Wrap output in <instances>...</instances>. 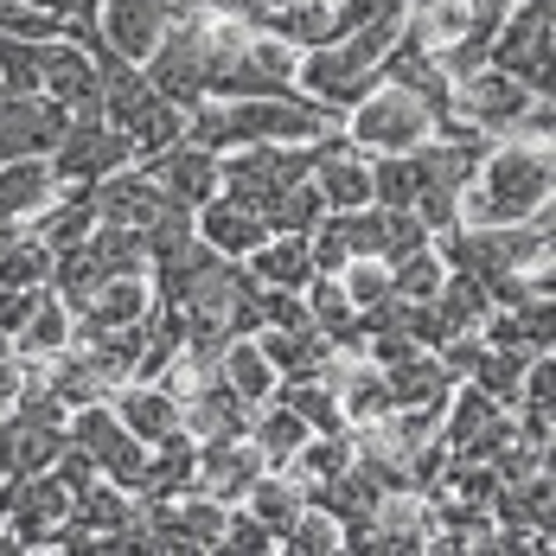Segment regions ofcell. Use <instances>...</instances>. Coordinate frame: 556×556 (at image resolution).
I'll list each match as a JSON object with an SVG mask.
<instances>
[{
    "mask_svg": "<svg viewBox=\"0 0 556 556\" xmlns=\"http://www.w3.org/2000/svg\"><path fill=\"white\" fill-rule=\"evenodd\" d=\"M442 281H447V263L435 256V243H422L416 256L390 263V294H396V301H429Z\"/></svg>",
    "mask_w": 556,
    "mask_h": 556,
    "instance_id": "cell-29",
    "label": "cell"
},
{
    "mask_svg": "<svg viewBox=\"0 0 556 556\" xmlns=\"http://www.w3.org/2000/svg\"><path fill=\"white\" fill-rule=\"evenodd\" d=\"M135 167L148 173L173 205H205V199L218 192V154L199 148V141H173V148L148 154V161H135Z\"/></svg>",
    "mask_w": 556,
    "mask_h": 556,
    "instance_id": "cell-9",
    "label": "cell"
},
{
    "mask_svg": "<svg viewBox=\"0 0 556 556\" xmlns=\"http://www.w3.org/2000/svg\"><path fill=\"white\" fill-rule=\"evenodd\" d=\"M263 327H276V333H301V327H314L301 288H263Z\"/></svg>",
    "mask_w": 556,
    "mask_h": 556,
    "instance_id": "cell-37",
    "label": "cell"
},
{
    "mask_svg": "<svg viewBox=\"0 0 556 556\" xmlns=\"http://www.w3.org/2000/svg\"><path fill=\"white\" fill-rule=\"evenodd\" d=\"M237 505H250V511H256V518H263V525H269V531L281 538V531L294 525V511L307 505V493H301L288 473H276V467H269V473H263V480H256V486H250V493H243Z\"/></svg>",
    "mask_w": 556,
    "mask_h": 556,
    "instance_id": "cell-25",
    "label": "cell"
},
{
    "mask_svg": "<svg viewBox=\"0 0 556 556\" xmlns=\"http://www.w3.org/2000/svg\"><path fill=\"white\" fill-rule=\"evenodd\" d=\"M243 269L263 281V288H307V281H314L307 237H294V230H269V237L243 256Z\"/></svg>",
    "mask_w": 556,
    "mask_h": 556,
    "instance_id": "cell-16",
    "label": "cell"
},
{
    "mask_svg": "<svg viewBox=\"0 0 556 556\" xmlns=\"http://www.w3.org/2000/svg\"><path fill=\"white\" fill-rule=\"evenodd\" d=\"M269 473L263 447L250 435H218V442H199V473H192V493H212V500L237 505L256 480Z\"/></svg>",
    "mask_w": 556,
    "mask_h": 556,
    "instance_id": "cell-8",
    "label": "cell"
},
{
    "mask_svg": "<svg viewBox=\"0 0 556 556\" xmlns=\"http://www.w3.org/2000/svg\"><path fill=\"white\" fill-rule=\"evenodd\" d=\"M71 442L90 447V460L103 467V480L115 486H128L135 493V480H141V460H148V442H135V429L115 416V403H84V409H71Z\"/></svg>",
    "mask_w": 556,
    "mask_h": 556,
    "instance_id": "cell-6",
    "label": "cell"
},
{
    "mask_svg": "<svg viewBox=\"0 0 556 556\" xmlns=\"http://www.w3.org/2000/svg\"><path fill=\"white\" fill-rule=\"evenodd\" d=\"M0 84H7L13 97L39 90V58H33V39H13V33H0Z\"/></svg>",
    "mask_w": 556,
    "mask_h": 556,
    "instance_id": "cell-34",
    "label": "cell"
},
{
    "mask_svg": "<svg viewBox=\"0 0 556 556\" xmlns=\"http://www.w3.org/2000/svg\"><path fill=\"white\" fill-rule=\"evenodd\" d=\"M0 33H13V39H71V20H64V13H39V7L0 0Z\"/></svg>",
    "mask_w": 556,
    "mask_h": 556,
    "instance_id": "cell-33",
    "label": "cell"
},
{
    "mask_svg": "<svg viewBox=\"0 0 556 556\" xmlns=\"http://www.w3.org/2000/svg\"><path fill=\"white\" fill-rule=\"evenodd\" d=\"M486 511H493V525H500V531H531V538L556 544V486H551V467H538V473H525V480H505Z\"/></svg>",
    "mask_w": 556,
    "mask_h": 556,
    "instance_id": "cell-10",
    "label": "cell"
},
{
    "mask_svg": "<svg viewBox=\"0 0 556 556\" xmlns=\"http://www.w3.org/2000/svg\"><path fill=\"white\" fill-rule=\"evenodd\" d=\"M307 435H314V429H307L288 403H276V396H269V403H256V416H250V442L263 447V460H269V467H288V460H294V447L307 442Z\"/></svg>",
    "mask_w": 556,
    "mask_h": 556,
    "instance_id": "cell-21",
    "label": "cell"
},
{
    "mask_svg": "<svg viewBox=\"0 0 556 556\" xmlns=\"http://www.w3.org/2000/svg\"><path fill=\"white\" fill-rule=\"evenodd\" d=\"M276 551L281 556H327V551H339V518L333 511H320V505H301L294 525L276 538Z\"/></svg>",
    "mask_w": 556,
    "mask_h": 556,
    "instance_id": "cell-28",
    "label": "cell"
},
{
    "mask_svg": "<svg viewBox=\"0 0 556 556\" xmlns=\"http://www.w3.org/2000/svg\"><path fill=\"white\" fill-rule=\"evenodd\" d=\"M416 199H422V167H416V148H409V154H371V205L416 212Z\"/></svg>",
    "mask_w": 556,
    "mask_h": 556,
    "instance_id": "cell-23",
    "label": "cell"
},
{
    "mask_svg": "<svg viewBox=\"0 0 556 556\" xmlns=\"http://www.w3.org/2000/svg\"><path fill=\"white\" fill-rule=\"evenodd\" d=\"M115 416L135 429V442H173V435H186V422H179V396L167 384H154V378H128V384L110 396Z\"/></svg>",
    "mask_w": 556,
    "mask_h": 556,
    "instance_id": "cell-12",
    "label": "cell"
},
{
    "mask_svg": "<svg viewBox=\"0 0 556 556\" xmlns=\"http://www.w3.org/2000/svg\"><path fill=\"white\" fill-rule=\"evenodd\" d=\"M77 339V314L58 301L52 288L39 294V307H33V320L20 327V339H13V352H26V358H52V352H64Z\"/></svg>",
    "mask_w": 556,
    "mask_h": 556,
    "instance_id": "cell-22",
    "label": "cell"
},
{
    "mask_svg": "<svg viewBox=\"0 0 556 556\" xmlns=\"http://www.w3.org/2000/svg\"><path fill=\"white\" fill-rule=\"evenodd\" d=\"M218 551H224V556H269V551H276V531H269V525H263L250 505H230V511H224Z\"/></svg>",
    "mask_w": 556,
    "mask_h": 556,
    "instance_id": "cell-30",
    "label": "cell"
},
{
    "mask_svg": "<svg viewBox=\"0 0 556 556\" xmlns=\"http://www.w3.org/2000/svg\"><path fill=\"white\" fill-rule=\"evenodd\" d=\"M256 33L281 39L288 52H314V46H333V0H269Z\"/></svg>",
    "mask_w": 556,
    "mask_h": 556,
    "instance_id": "cell-15",
    "label": "cell"
},
{
    "mask_svg": "<svg viewBox=\"0 0 556 556\" xmlns=\"http://www.w3.org/2000/svg\"><path fill=\"white\" fill-rule=\"evenodd\" d=\"M551 135H500L460 192V224H525L551 212Z\"/></svg>",
    "mask_w": 556,
    "mask_h": 556,
    "instance_id": "cell-1",
    "label": "cell"
},
{
    "mask_svg": "<svg viewBox=\"0 0 556 556\" xmlns=\"http://www.w3.org/2000/svg\"><path fill=\"white\" fill-rule=\"evenodd\" d=\"M422 243H429V224L416 218V212H390V205H384V263L416 256Z\"/></svg>",
    "mask_w": 556,
    "mask_h": 556,
    "instance_id": "cell-35",
    "label": "cell"
},
{
    "mask_svg": "<svg viewBox=\"0 0 556 556\" xmlns=\"http://www.w3.org/2000/svg\"><path fill=\"white\" fill-rule=\"evenodd\" d=\"M13 7H39V13H64V20L77 13V0H13Z\"/></svg>",
    "mask_w": 556,
    "mask_h": 556,
    "instance_id": "cell-40",
    "label": "cell"
},
{
    "mask_svg": "<svg viewBox=\"0 0 556 556\" xmlns=\"http://www.w3.org/2000/svg\"><path fill=\"white\" fill-rule=\"evenodd\" d=\"M7 97H13V90H7V84H0V103H7Z\"/></svg>",
    "mask_w": 556,
    "mask_h": 556,
    "instance_id": "cell-41",
    "label": "cell"
},
{
    "mask_svg": "<svg viewBox=\"0 0 556 556\" xmlns=\"http://www.w3.org/2000/svg\"><path fill=\"white\" fill-rule=\"evenodd\" d=\"M52 473H58V480H64V486H71V493H84L90 480H103V467L90 460V447H77V442H64V447H58Z\"/></svg>",
    "mask_w": 556,
    "mask_h": 556,
    "instance_id": "cell-38",
    "label": "cell"
},
{
    "mask_svg": "<svg viewBox=\"0 0 556 556\" xmlns=\"http://www.w3.org/2000/svg\"><path fill=\"white\" fill-rule=\"evenodd\" d=\"M218 371H224V384L237 390L243 403H269V396H276V365L263 358L256 339H224Z\"/></svg>",
    "mask_w": 556,
    "mask_h": 556,
    "instance_id": "cell-19",
    "label": "cell"
},
{
    "mask_svg": "<svg viewBox=\"0 0 556 556\" xmlns=\"http://www.w3.org/2000/svg\"><path fill=\"white\" fill-rule=\"evenodd\" d=\"M339 288H345L352 307H378L390 294V263L384 256H352V263L339 269Z\"/></svg>",
    "mask_w": 556,
    "mask_h": 556,
    "instance_id": "cell-32",
    "label": "cell"
},
{
    "mask_svg": "<svg viewBox=\"0 0 556 556\" xmlns=\"http://www.w3.org/2000/svg\"><path fill=\"white\" fill-rule=\"evenodd\" d=\"M301 301H307V320H314V327H320L327 339H333L339 327H345V320L358 314V307L345 301V288H339V276H314L307 288H301Z\"/></svg>",
    "mask_w": 556,
    "mask_h": 556,
    "instance_id": "cell-31",
    "label": "cell"
},
{
    "mask_svg": "<svg viewBox=\"0 0 556 556\" xmlns=\"http://www.w3.org/2000/svg\"><path fill=\"white\" fill-rule=\"evenodd\" d=\"M90 205H97V218L103 224H128V230H148V224L167 212L173 199L148 179L141 167H122V173H110V179H97L90 186Z\"/></svg>",
    "mask_w": 556,
    "mask_h": 556,
    "instance_id": "cell-11",
    "label": "cell"
},
{
    "mask_svg": "<svg viewBox=\"0 0 556 556\" xmlns=\"http://www.w3.org/2000/svg\"><path fill=\"white\" fill-rule=\"evenodd\" d=\"M64 128H71V110L52 103L46 90L7 97L0 103V161H46Z\"/></svg>",
    "mask_w": 556,
    "mask_h": 556,
    "instance_id": "cell-7",
    "label": "cell"
},
{
    "mask_svg": "<svg viewBox=\"0 0 556 556\" xmlns=\"http://www.w3.org/2000/svg\"><path fill=\"white\" fill-rule=\"evenodd\" d=\"M276 403H288L314 435H339V429H345L339 390L327 384V378H276Z\"/></svg>",
    "mask_w": 556,
    "mask_h": 556,
    "instance_id": "cell-18",
    "label": "cell"
},
{
    "mask_svg": "<svg viewBox=\"0 0 556 556\" xmlns=\"http://www.w3.org/2000/svg\"><path fill=\"white\" fill-rule=\"evenodd\" d=\"M39 294H46V288H7V281H0V333L20 339V327H26L33 307H39Z\"/></svg>",
    "mask_w": 556,
    "mask_h": 556,
    "instance_id": "cell-39",
    "label": "cell"
},
{
    "mask_svg": "<svg viewBox=\"0 0 556 556\" xmlns=\"http://www.w3.org/2000/svg\"><path fill=\"white\" fill-rule=\"evenodd\" d=\"M0 281H7V288H46V281H52V250H46L33 230L7 237V243H0Z\"/></svg>",
    "mask_w": 556,
    "mask_h": 556,
    "instance_id": "cell-27",
    "label": "cell"
},
{
    "mask_svg": "<svg viewBox=\"0 0 556 556\" xmlns=\"http://www.w3.org/2000/svg\"><path fill=\"white\" fill-rule=\"evenodd\" d=\"M84 250H90V263H97V276H148V243H141V230H128V224H103L84 237Z\"/></svg>",
    "mask_w": 556,
    "mask_h": 556,
    "instance_id": "cell-20",
    "label": "cell"
},
{
    "mask_svg": "<svg viewBox=\"0 0 556 556\" xmlns=\"http://www.w3.org/2000/svg\"><path fill=\"white\" fill-rule=\"evenodd\" d=\"M141 71H148V84L167 103H179V110L205 103V13H173L161 46L141 58Z\"/></svg>",
    "mask_w": 556,
    "mask_h": 556,
    "instance_id": "cell-4",
    "label": "cell"
},
{
    "mask_svg": "<svg viewBox=\"0 0 556 556\" xmlns=\"http://www.w3.org/2000/svg\"><path fill=\"white\" fill-rule=\"evenodd\" d=\"M538 352H505V345H486L480 352V365H473V378L467 384H480L500 409H511L518 403V384H525V365H531Z\"/></svg>",
    "mask_w": 556,
    "mask_h": 556,
    "instance_id": "cell-26",
    "label": "cell"
},
{
    "mask_svg": "<svg viewBox=\"0 0 556 556\" xmlns=\"http://www.w3.org/2000/svg\"><path fill=\"white\" fill-rule=\"evenodd\" d=\"M339 128H345V141H352L358 154H409V148L435 141V115H429V103H422L416 90H403V84L365 90L352 110L339 115Z\"/></svg>",
    "mask_w": 556,
    "mask_h": 556,
    "instance_id": "cell-2",
    "label": "cell"
},
{
    "mask_svg": "<svg viewBox=\"0 0 556 556\" xmlns=\"http://www.w3.org/2000/svg\"><path fill=\"white\" fill-rule=\"evenodd\" d=\"M307 256H314V276H339L345 263H352V250H345V237H339V224L333 212L307 230Z\"/></svg>",
    "mask_w": 556,
    "mask_h": 556,
    "instance_id": "cell-36",
    "label": "cell"
},
{
    "mask_svg": "<svg viewBox=\"0 0 556 556\" xmlns=\"http://www.w3.org/2000/svg\"><path fill=\"white\" fill-rule=\"evenodd\" d=\"M192 230H199V243H212L218 256H250L263 237H269V224L256 218L250 205H237V199H224V192H212L205 205H192Z\"/></svg>",
    "mask_w": 556,
    "mask_h": 556,
    "instance_id": "cell-13",
    "label": "cell"
},
{
    "mask_svg": "<svg viewBox=\"0 0 556 556\" xmlns=\"http://www.w3.org/2000/svg\"><path fill=\"white\" fill-rule=\"evenodd\" d=\"M538 103H551V97H531L518 77H505L493 64H480L473 77H460L454 84V115L467 122V128H480V135H518L525 128V115L538 110Z\"/></svg>",
    "mask_w": 556,
    "mask_h": 556,
    "instance_id": "cell-5",
    "label": "cell"
},
{
    "mask_svg": "<svg viewBox=\"0 0 556 556\" xmlns=\"http://www.w3.org/2000/svg\"><path fill=\"white\" fill-rule=\"evenodd\" d=\"M26 230H33L52 256H58V250H77V243L97 230V205H90V192H58V199L26 224Z\"/></svg>",
    "mask_w": 556,
    "mask_h": 556,
    "instance_id": "cell-17",
    "label": "cell"
},
{
    "mask_svg": "<svg viewBox=\"0 0 556 556\" xmlns=\"http://www.w3.org/2000/svg\"><path fill=\"white\" fill-rule=\"evenodd\" d=\"M46 167H52L58 192H90L97 179L135 167V141H128L115 122H103V115H71V128L58 135V148L46 154Z\"/></svg>",
    "mask_w": 556,
    "mask_h": 556,
    "instance_id": "cell-3",
    "label": "cell"
},
{
    "mask_svg": "<svg viewBox=\"0 0 556 556\" xmlns=\"http://www.w3.org/2000/svg\"><path fill=\"white\" fill-rule=\"evenodd\" d=\"M122 135L135 141V161H148V154H161V148H173V141H186V110L167 103V97H154Z\"/></svg>",
    "mask_w": 556,
    "mask_h": 556,
    "instance_id": "cell-24",
    "label": "cell"
},
{
    "mask_svg": "<svg viewBox=\"0 0 556 556\" xmlns=\"http://www.w3.org/2000/svg\"><path fill=\"white\" fill-rule=\"evenodd\" d=\"M256 345H263V358L276 365V378H333V365H339V345L320 333V327H301V333L263 327Z\"/></svg>",
    "mask_w": 556,
    "mask_h": 556,
    "instance_id": "cell-14",
    "label": "cell"
}]
</instances>
